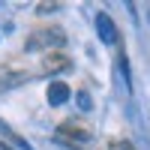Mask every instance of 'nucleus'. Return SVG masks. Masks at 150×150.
Segmentation results:
<instances>
[{
  "mask_svg": "<svg viewBox=\"0 0 150 150\" xmlns=\"http://www.w3.org/2000/svg\"><path fill=\"white\" fill-rule=\"evenodd\" d=\"M63 42H66L63 30L48 27V30H36V33H30V39L24 42V48H27V51H42V48H60Z\"/></svg>",
  "mask_w": 150,
  "mask_h": 150,
  "instance_id": "f257e3e1",
  "label": "nucleus"
},
{
  "mask_svg": "<svg viewBox=\"0 0 150 150\" xmlns=\"http://www.w3.org/2000/svg\"><path fill=\"white\" fill-rule=\"evenodd\" d=\"M42 66H45V72H51V75H54V72H69V69H72V60L63 57V54H48Z\"/></svg>",
  "mask_w": 150,
  "mask_h": 150,
  "instance_id": "f03ea898",
  "label": "nucleus"
},
{
  "mask_svg": "<svg viewBox=\"0 0 150 150\" xmlns=\"http://www.w3.org/2000/svg\"><path fill=\"white\" fill-rule=\"evenodd\" d=\"M69 99V87L63 81H54V84H48V102L51 105H63Z\"/></svg>",
  "mask_w": 150,
  "mask_h": 150,
  "instance_id": "7ed1b4c3",
  "label": "nucleus"
},
{
  "mask_svg": "<svg viewBox=\"0 0 150 150\" xmlns=\"http://www.w3.org/2000/svg\"><path fill=\"white\" fill-rule=\"evenodd\" d=\"M108 150H135V147H132L129 141H111V147H108Z\"/></svg>",
  "mask_w": 150,
  "mask_h": 150,
  "instance_id": "20e7f679",
  "label": "nucleus"
}]
</instances>
